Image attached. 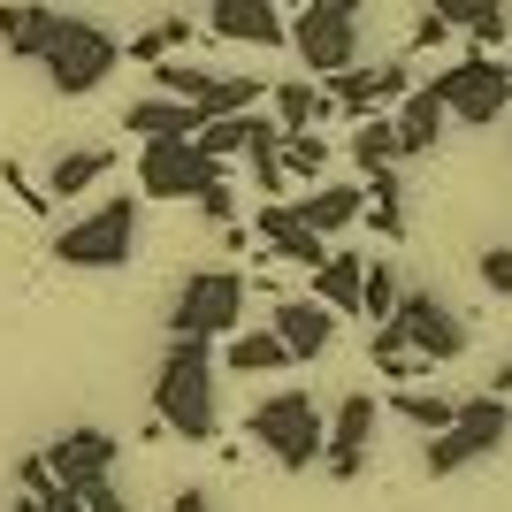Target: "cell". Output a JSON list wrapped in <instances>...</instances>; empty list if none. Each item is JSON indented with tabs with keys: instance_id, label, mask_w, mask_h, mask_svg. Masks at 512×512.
<instances>
[{
	"instance_id": "6da1fadb",
	"label": "cell",
	"mask_w": 512,
	"mask_h": 512,
	"mask_svg": "<svg viewBox=\"0 0 512 512\" xmlns=\"http://www.w3.org/2000/svg\"><path fill=\"white\" fill-rule=\"evenodd\" d=\"M214 344L199 337H169L161 352V375H153V421L161 436H184V444H207L214 436Z\"/></svg>"
},
{
	"instance_id": "7a4b0ae2",
	"label": "cell",
	"mask_w": 512,
	"mask_h": 512,
	"mask_svg": "<svg viewBox=\"0 0 512 512\" xmlns=\"http://www.w3.org/2000/svg\"><path fill=\"white\" fill-rule=\"evenodd\" d=\"M115 62H123L115 31H100V23H85V16H54V31H46V46H39V69L62 100L100 92L107 77H115Z\"/></svg>"
},
{
	"instance_id": "3957f363",
	"label": "cell",
	"mask_w": 512,
	"mask_h": 512,
	"mask_svg": "<svg viewBox=\"0 0 512 512\" xmlns=\"http://www.w3.org/2000/svg\"><path fill=\"white\" fill-rule=\"evenodd\" d=\"M283 39L299 46L306 77H337L360 62V0H299L283 16Z\"/></svg>"
},
{
	"instance_id": "277c9868",
	"label": "cell",
	"mask_w": 512,
	"mask_h": 512,
	"mask_svg": "<svg viewBox=\"0 0 512 512\" xmlns=\"http://www.w3.org/2000/svg\"><path fill=\"white\" fill-rule=\"evenodd\" d=\"M321 421H329V413H321L306 390H276V398H260V406L245 413V436L268 444V459H276L283 474H306V467H321Z\"/></svg>"
},
{
	"instance_id": "5b68a950",
	"label": "cell",
	"mask_w": 512,
	"mask_h": 512,
	"mask_svg": "<svg viewBox=\"0 0 512 512\" xmlns=\"http://www.w3.org/2000/svg\"><path fill=\"white\" fill-rule=\"evenodd\" d=\"M130 253H138V199H100L69 230H54V260L62 268H123Z\"/></svg>"
},
{
	"instance_id": "8992f818",
	"label": "cell",
	"mask_w": 512,
	"mask_h": 512,
	"mask_svg": "<svg viewBox=\"0 0 512 512\" xmlns=\"http://www.w3.org/2000/svg\"><path fill=\"white\" fill-rule=\"evenodd\" d=\"M230 329H245V276H237V268H199L169 306V337L222 344Z\"/></svg>"
},
{
	"instance_id": "52a82bcc",
	"label": "cell",
	"mask_w": 512,
	"mask_h": 512,
	"mask_svg": "<svg viewBox=\"0 0 512 512\" xmlns=\"http://www.w3.org/2000/svg\"><path fill=\"white\" fill-rule=\"evenodd\" d=\"M512 436V406L505 398H459V413H451V428H436L428 436V474L444 482V474H459V467H474V459H490L497 444Z\"/></svg>"
},
{
	"instance_id": "ba28073f",
	"label": "cell",
	"mask_w": 512,
	"mask_h": 512,
	"mask_svg": "<svg viewBox=\"0 0 512 512\" xmlns=\"http://www.w3.org/2000/svg\"><path fill=\"white\" fill-rule=\"evenodd\" d=\"M436 100H444V115L451 123H467V130H482V123H497L512 107V69L497 62V54H467V62H451L444 77H436Z\"/></svg>"
},
{
	"instance_id": "9c48e42d",
	"label": "cell",
	"mask_w": 512,
	"mask_h": 512,
	"mask_svg": "<svg viewBox=\"0 0 512 512\" xmlns=\"http://www.w3.org/2000/svg\"><path fill=\"white\" fill-rule=\"evenodd\" d=\"M375 428H383V406H375L367 390H352V398L321 421V474H329V482H360L367 459H375Z\"/></svg>"
},
{
	"instance_id": "30bf717a",
	"label": "cell",
	"mask_w": 512,
	"mask_h": 512,
	"mask_svg": "<svg viewBox=\"0 0 512 512\" xmlns=\"http://www.w3.org/2000/svg\"><path fill=\"white\" fill-rule=\"evenodd\" d=\"M390 329H398L406 352H413V360H428V367H444V360L467 352V321H459V306L436 299V291H406V299L390 306Z\"/></svg>"
},
{
	"instance_id": "8fae6325",
	"label": "cell",
	"mask_w": 512,
	"mask_h": 512,
	"mask_svg": "<svg viewBox=\"0 0 512 512\" xmlns=\"http://www.w3.org/2000/svg\"><path fill=\"white\" fill-rule=\"evenodd\" d=\"M214 161H199L192 138H138V199H199L214 184Z\"/></svg>"
},
{
	"instance_id": "7c38bea8",
	"label": "cell",
	"mask_w": 512,
	"mask_h": 512,
	"mask_svg": "<svg viewBox=\"0 0 512 512\" xmlns=\"http://www.w3.org/2000/svg\"><path fill=\"white\" fill-rule=\"evenodd\" d=\"M46 474L62 482V490H92V482H115V459H123V444L107 436V428H69V436H54V444L39 451Z\"/></svg>"
},
{
	"instance_id": "4fadbf2b",
	"label": "cell",
	"mask_w": 512,
	"mask_h": 512,
	"mask_svg": "<svg viewBox=\"0 0 512 512\" xmlns=\"http://www.w3.org/2000/svg\"><path fill=\"white\" fill-rule=\"evenodd\" d=\"M413 92V77H406V62H383V69H337L329 77V100L344 107V115H383V107H398Z\"/></svg>"
},
{
	"instance_id": "5bb4252c",
	"label": "cell",
	"mask_w": 512,
	"mask_h": 512,
	"mask_svg": "<svg viewBox=\"0 0 512 512\" xmlns=\"http://www.w3.org/2000/svg\"><path fill=\"white\" fill-rule=\"evenodd\" d=\"M207 31L230 46H283V0H207Z\"/></svg>"
},
{
	"instance_id": "9a60e30c",
	"label": "cell",
	"mask_w": 512,
	"mask_h": 512,
	"mask_svg": "<svg viewBox=\"0 0 512 512\" xmlns=\"http://www.w3.org/2000/svg\"><path fill=\"white\" fill-rule=\"evenodd\" d=\"M444 123H451L444 100H436L428 85H413L406 100L390 107V130H398V161H421V153H436V146H444Z\"/></svg>"
},
{
	"instance_id": "2e32d148",
	"label": "cell",
	"mask_w": 512,
	"mask_h": 512,
	"mask_svg": "<svg viewBox=\"0 0 512 512\" xmlns=\"http://www.w3.org/2000/svg\"><path fill=\"white\" fill-rule=\"evenodd\" d=\"M268 329H276V337H283V352H291V367H299V360H321V352L337 344V314H329V306H314V299H283Z\"/></svg>"
},
{
	"instance_id": "e0dca14e",
	"label": "cell",
	"mask_w": 512,
	"mask_h": 512,
	"mask_svg": "<svg viewBox=\"0 0 512 512\" xmlns=\"http://www.w3.org/2000/svg\"><path fill=\"white\" fill-rule=\"evenodd\" d=\"M260 245L276 260H299V268H321V260H329V237L306 230L299 214H291V199H268V207H260Z\"/></svg>"
},
{
	"instance_id": "ac0fdd59",
	"label": "cell",
	"mask_w": 512,
	"mask_h": 512,
	"mask_svg": "<svg viewBox=\"0 0 512 512\" xmlns=\"http://www.w3.org/2000/svg\"><path fill=\"white\" fill-rule=\"evenodd\" d=\"M360 207H367V184H306V199H291V214H299L314 237L352 230V222H360Z\"/></svg>"
},
{
	"instance_id": "d6986e66",
	"label": "cell",
	"mask_w": 512,
	"mask_h": 512,
	"mask_svg": "<svg viewBox=\"0 0 512 512\" xmlns=\"http://www.w3.org/2000/svg\"><path fill=\"white\" fill-rule=\"evenodd\" d=\"M107 169H115V153H107V146H77V153H62V161L46 169V184H39L46 207H54V199H85Z\"/></svg>"
},
{
	"instance_id": "ffe728a7",
	"label": "cell",
	"mask_w": 512,
	"mask_h": 512,
	"mask_svg": "<svg viewBox=\"0 0 512 512\" xmlns=\"http://www.w3.org/2000/svg\"><path fill=\"white\" fill-rule=\"evenodd\" d=\"M214 367H230V375H276V367H291V352H283L276 329H230Z\"/></svg>"
},
{
	"instance_id": "44dd1931",
	"label": "cell",
	"mask_w": 512,
	"mask_h": 512,
	"mask_svg": "<svg viewBox=\"0 0 512 512\" xmlns=\"http://www.w3.org/2000/svg\"><path fill=\"white\" fill-rule=\"evenodd\" d=\"M123 130H130V138H192L199 115L184 100H169V92H153V100H130L123 107Z\"/></svg>"
},
{
	"instance_id": "7402d4cb",
	"label": "cell",
	"mask_w": 512,
	"mask_h": 512,
	"mask_svg": "<svg viewBox=\"0 0 512 512\" xmlns=\"http://www.w3.org/2000/svg\"><path fill=\"white\" fill-rule=\"evenodd\" d=\"M46 31H54V8H39V0H0V46H8V54L39 62Z\"/></svg>"
},
{
	"instance_id": "603a6c76",
	"label": "cell",
	"mask_w": 512,
	"mask_h": 512,
	"mask_svg": "<svg viewBox=\"0 0 512 512\" xmlns=\"http://www.w3.org/2000/svg\"><path fill=\"white\" fill-rule=\"evenodd\" d=\"M360 253H329L314 268V306H329V314H360Z\"/></svg>"
},
{
	"instance_id": "cb8c5ba5",
	"label": "cell",
	"mask_w": 512,
	"mask_h": 512,
	"mask_svg": "<svg viewBox=\"0 0 512 512\" xmlns=\"http://www.w3.org/2000/svg\"><path fill=\"white\" fill-rule=\"evenodd\" d=\"M321 107H329V92L314 85V77H283L276 92H268V115H276V130H314Z\"/></svg>"
},
{
	"instance_id": "d4e9b609",
	"label": "cell",
	"mask_w": 512,
	"mask_h": 512,
	"mask_svg": "<svg viewBox=\"0 0 512 512\" xmlns=\"http://www.w3.org/2000/svg\"><path fill=\"white\" fill-rule=\"evenodd\" d=\"M276 161H283V176H299V184H321V169H329V138H321V130H283Z\"/></svg>"
},
{
	"instance_id": "484cf974",
	"label": "cell",
	"mask_w": 512,
	"mask_h": 512,
	"mask_svg": "<svg viewBox=\"0 0 512 512\" xmlns=\"http://www.w3.org/2000/svg\"><path fill=\"white\" fill-rule=\"evenodd\" d=\"M406 299V283H398V260H367L360 268V314L367 321H390V306Z\"/></svg>"
},
{
	"instance_id": "4316f807",
	"label": "cell",
	"mask_w": 512,
	"mask_h": 512,
	"mask_svg": "<svg viewBox=\"0 0 512 512\" xmlns=\"http://www.w3.org/2000/svg\"><path fill=\"white\" fill-rule=\"evenodd\" d=\"M390 413H398V421H413L421 436H436V428H451L459 398H444V390H436V398H428V390H398V398H390Z\"/></svg>"
},
{
	"instance_id": "83f0119b",
	"label": "cell",
	"mask_w": 512,
	"mask_h": 512,
	"mask_svg": "<svg viewBox=\"0 0 512 512\" xmlns=\"http://www.w3.org/2000/svg\"><path fill=\"white\" fill-rule=\"evenodd\" d=\"M352 161H360V169H390V161H398V130H390V115H360V130H352Z\"/></svg>"
},
{
	"instance_id": "f1b7e54d",
	"label": "cell",
	"mask_w": 512,
	"mask_h": 512,
	"mask_svg": "<svg viewBox=\"0 0 512 512\" xmlns=\"http://www.w3.org/2000/svg\"><path fill=\"white\" fill-rule=\"evenodd\" d=\"M184 39H192V16H161L146 39H130V62H161V54H169V46H184Z\"/></svg>"
},
{
	"instance_id": "f546056e",
	"label": "cell",
	"mask_w": 512,
	"mask_h": 512,
	"mask_svg": "<svg viewBox=\"0 0 512 512\" xmlns=\"http://www.w3.org/2000/svg\"><path fill=\"white\" fill-rule=\"evenodd\" d=\"M459 23H467V31H474L482 46H497L512 16H505V0H459Z\"/></svg>"
},
{
	"instance_id": "4dcf8cb0",
	"label": "cell",
	"mask_w": 512,
	"mask_h": 512,
	"mask_svg": "<svg viewBox=\"0 0 512 512\" xmlns=\"http://www.w3.org/2000/svg\"><path fill=\"white\" fill-rule=\"evenodd\" d=\"M474 276H482V291H490V299H512V253H505V245H490V253L474 260Z\"/></svg>"
},
{
	"instance_id": "1f68e13d",
	"label": "cell",
	"mask_w": 512,
	"mask_h": 512,
	"mask_svg": "<svg viewBox=\"0 0 512 512\" xmlns=\"http://www.w3.org/2000/svg\"><path fill=\"white\" fill-rule=\"evenodd\" d=\"M360 222H375V237H390V245L406 237V207H398V199H367Z\"/></svg>"
},
{
	"instance_id": "d6a6232c",
	"label": "cell",
	"mask_w": 512,
	"mask_h": 512,
	"mask_svg": "<svg viewBox=\"0 0 512 512\" xmlns=\"http://www.w3.org/2000/svg\"><path fill=\"white\" fill-rule=\"evenodd\" d=\"M199 214H207V222H222V230H230V214H237V192H230V184H222V176H214L207 192H199Z\"/></svg>"
},
{
	"instance_id": "836d02e7",
	"label": "cell",
	"mask_w": 512,
	"mask_h": 512,
	"mask_svg": "<svg viewBox=\"0 0 512 512\" xmlns=\"http://www.w3.org/2000/svg\"><path fill=\"white\" fill-rule=\"evenodd\" d=\"M77 505H85V512H130L115 482H92V490H77Z\"/></svg>"
},
{
	"instance_id": "e575fe53",
	"label": "cell",
	"mask_w": 512,
	"mask_h": 512,
	"mask_svg": "<svg viewBox=\"0 0 512 512\" xmlns=\"http://www.w3.org/2000/svg\"><path fill=\"white\" fill-rule=\"evenodd\" d=\"M451 39V23H436V16H421V31H413V46H444Z\"/></svg>"
},
{
	"instance_id": "d590c367",
	"label": "cell",
	"mask_w": 512,
	"mask_h": 512,
	"mask_svg": "<svg viewBox=\"0 0 512 512\" xmlns=\"http://www.w3.org/2000/svg\"><path fill=\"white\" fill-rule=\"evenodd\" d=\"M169 512H214V505H207V490H176Z\"/></svg>"
},
{
	"instance_id": "8d00e7d4",
	"label": "cell",
	"mask_w": 512,
	"mask_h": 512,
	"mask_svg": "<svg viewBox=\"0 0 512 512\" xmlns=\"http://www.w3.org/2000/svg\"><path fill=\"white\" fill-rule=\"evenodd\" d=\"M512 390V360H497V375H490V398H505Z\"/></svg>"
},
{
	"instance_id": "74e56055",
	"label": "cell",
	"mask_w": 512,
	"mask_h": 512,
	"mask_svg": "<svg viewBox=\"0 0 512 512\" xmlns=\"http://www.w3.org/2000/svg\"><path fill=\"white\" fill-rule=\"evenodd\" d=\"M8 512H46V505H39V497H23V490H16V497H8Z\"/></svg>"
},
{
	"instance_id": "f35d334b",
	"label": "cell",
	"mask_w": 512,
	"mask_h": 512,
	"mask_svg": "<svg viewBox=\"0 0 512 512\" xmlns=\"http://www.w3.org/2000/svg\"><path fill=\"white\" fill-rule=\"evenodd\" d=\"M283 8H299V0H283Z\"/></svg>"
}]
</instances>
